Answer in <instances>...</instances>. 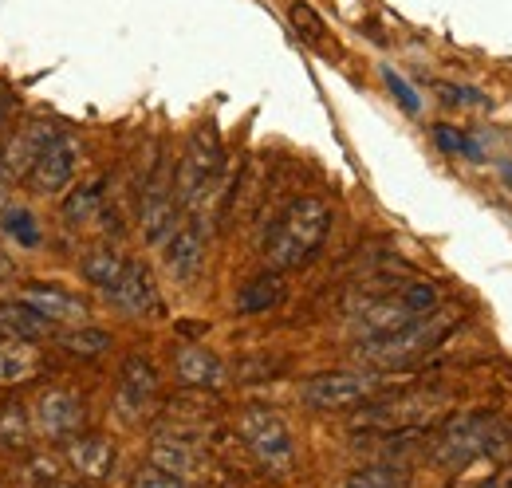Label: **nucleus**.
<instances>
[{
  "label": "nucleus",
  "instance_id": "nucleus-19",
  "mask_svg": "<svg viewBox=\"0 0 512 488\" xmlns=\"http://www.w3.org/2000/svg\"><path fill=\"white\" fill-rule=\"evenodd\" d=\"M150 465L162 469V473H174V477H197V473L205 469V457L193 449L190 441L162 437V441H154V449H150Z\"/></svg>",
  "mask_w": 512,
  "mask_h": 488
},
{
  "label": "nucleus",
  "instance_id": "nucleus-9",
  "mask_svg": "<svg viewBox=\"0 0 512 488\" xmlns=\"http://www.w3.org/2000/svg\"><path fill=\"white\" fill-rule=\"evenodd\" d=\"M75 170H79V142L67 138V134H56L44 146V154L32 162L24 182L32 185V193H60V189L71 185Z\"/></svg>",
  "mask_w": 512,
  "mask_h": 488
},
{
  "label": "nucleus",
  "instance_id": "nucleus-33",
  "mask_svg": "<svg viewBox=\"0 0 512 488\" xmlns=\"http://www.w3.org/2000/svg\"><path fill=\"white\" fill-rule=\"evenodd\" d=\"M292 20H296V28H300L308 40H320L323 36V20L308 8V4H292Z\"/></svg>",
  "mask_w": 512,
  "mask_h": 488
},
{
  "label": "nucleus",
  "instance_id": "nucleus-28",
  "mask_svg": "<svg viewBox=\"0 0 512 488\" xmlns=\"http://www.w3.org/2000/svg\"><path fill=\"white\" fill-rule=\"evenodd\" d=\"M383 79H386V87H390V95L398 99V107H402V111H410V115H418V111H422L418 91H414V87H410L394 67H383Z\"/></svg>",
  "mask_w": 512,
  "mask_h": 488
},
{
  "label": "nucleus",
  "instance_id": "nucleus-20",
  "mask_svg": "<svg viewBox=\"0 0 512 488\" xmlns=\"http://www.w3.org/2000/svg\"><path fill=\"white\" fill-rule=\"evenodd\" d=\"M127 260L130 256L115 252V248H91V252L79 260V272H83V280H87V284H95L99 292H111V288H115V280L123 276Z\"/></svg>",
  "mask_w": 512,
  "mask_h": 488
},
{
  "label": "nucleus",
  "instance_id": "nucleus-17",
  "mask_svg": "<svg viewBox=\"0 0 512 488\" xmlns=\"http://www.w3.org/2000/svg\"><path fill=\"white\" fill-rule=\"evenodd\" d=\"M414 319V311L406 307V300L394 292V296H383V300H375V304H367L359 315H355V331L363 335V339H375V335H390V331H398L402 323H410Z\"/></svg>",
  "mask_w": 512,
  "mask_h": 488
},
{
  "label": "nucleus",
  "instance_id": "nucleus-31",
  "mask_svg": "<svg viewBox=\"0 0 512 488\" xmlns=\"http://www.w3.org/2000/svg\"><path fill=\"white\" fill-rule=\"evenodd\" d=\"M438 91H442V99H446V103H457V107H489V99H485L481 91H473V87H453V83H442Z\"/></svg>",
  "mask_w": 512,
  "mask_h": 488
},
{
  "label": "nucleus",
  "instance_id": "nucleus-26",
  "mask_svg": "<svg viewBox=\"0 0 512 488\" xmlns=\"http://www.w3.org/2000/svg\"><path fill=\"white\" fill-rule=\"evenodd\" d=\"M67 355H79V359H99L107 347H111V335L107 331H95V327H83V331H71L60 339Z\"/></svg>",
  "mask_w": 512,
  "mask_h": 488
},
{
  "label": "nucleus",
  "instance_id": "nucleus-35",
  "mask_svg": "<svg viewBox=\"0 0 512 488\" xmlns=\"http://www.w3.org/2000/svg\"><path fill=\"white\" fill-rule=\"evenodd\" d=\"M44 488H83V485H75V481H48Z\"/></svg>",
  "mask_w": 512,
  "mask_h": 488
},
{
  "label": "nucleus",
  "instance_id": "nucleus-4",
  "mask_svg": "<svg viewBox=\"0 0 512 488\" xmlns=\"http://www.w3.org/2000/svg\"><path fill=\"white\" fill-rule=\"evenodd\" d=\"M383 378L371 370H331V374H316L300 386V402L308 410L320 414H335V410H351L359 402H367L371 394H379Z\"/></svg>",
  "mask_w": 512,
  "mask_h": 488
},
{
  "label": "nucleus",
  "instance_id": "nucleus-10",
  "mask_svg": "<svg viewBox=\"0 0 512 488\" xmlns=\"http://www.w3.org/2000/svg\"><path fill=\"white\" fill-rule=\"evenodd\" d=\"M489 441H493V418L489 414H469V418L449 422V429L438 437V445H434V457L442 465H465L477 453H485Z\"/></svg>",
  "mask_w": 512,
  "mask_h": 488
},
{
  "label": "nucleus",
  "instance_id": "nucleus-32",
  "mask_svg": "<svg viewBox=\"0 0 512 488\" xmlns=\"http://www.w3.org/2000/svg\"><path fill=\"white\" fill-rule=\"evenodd\" d=\"M134 488H186L182 477H174V473H162V469H142L138 477H134Z\"/></svg>",
  "mask_w": 512,
  "mask_h": 488
},
{
  "label": "nucleus",
  "instance_id": "nucleus-36",
  "mask_svg": "<svg viewBox=\"0 0 512 488\" xmlns=\"http://www.w3.org/2000/svg\"><path fill=\"white\" fill-rule=\"evenodd\" d=\"M501 178L512 185V162H501Z\"/></svg>",
  "mask_w": 512,
  "mask_h": 488
},
{
  "label": "nucleus",
  "instance_id": "nucleus-27",
  "mask_svg": "<svg viewBox=\"0 0 512 488\" xmlns=\"http://www.w3.org/2000/svg\"><path fill=\"white\" fill-rule=\"evenodd\" d=\"M434 142H438L446 154H465V158L481 162V146H477V138H469V134L453 130V126H434Z\"/></svg>",
  "mask_w": 512,
  "mask_h": 488
},
{
  "label": "nucleus",
  "instance_id": "nucleus-5",
  "mask_svg": "<svg viewBox=\"0 0 512 488\" xmlns=\"http://www.w3.org/2000/svg\"><path fill=\"white\" fill-rule=\"evenodd\" d=\"M241 437L253 449V457L268 469V473H284L296 461V441L292 429L284 426L280 414H272L268 406H253L241 414Z\"/></svg>",
  "mask_w": 512,
  "mask_h": 488
},
{
  "label": "nucleus",
  "instance_id": "nucleus-2",
  "mask_svg": "<svg viewBox=\"0 0 512 488\" xmlns=\"http://www.w3.org/2000/svg\"><path fill=\"white\" fill-rule=\"evenodd\" d=\"M461 323L457 311H422L414 315L410 323H402L398 331L390 335H375V339H363L359 343V359L379 370H394V366H406L422 355H430L438 343H446V335Z\"/></svg>",
  "mask_w": 512,
  "mask_h": 488
},
{
  "label": "nucleus",
  "instance_id": "nucleus-34",
  "mask_svg": "<svg viewBox=\"0 0 512 488\" xmlns=\"http://www.w3.org/2000/svg\"><path fill=\"white\" fill-rule=\"evenodd\" d=\"M8 111H12V95H8V87H0V126L8 119Z\"/></svg>",
  "mask_w": 512,
  "mask_h": 488
},
{
  "label": "nucleus",
  "instance_id": "nucleus-6",
  "mask_svg": "<svg viewBox=\"0 0 512 488\" xmlns=\"http://www.w3.org/2000/svg\"><path fill=\"white\" fill-rule=\"evenodd\" d=\"M178 193H174V170L170 162H158V170L142 185V201H138V221H142V237L150 244H162L178 229Z\"/></svg>",
  "mask_w": 512,
  "mask_h": 488
},
{
  "label": "nucleus",
  "instance_id": "nucleus-37",
  "mask_svg": "<svg viewBox=\"0 0 512 488\" xmlns=\"http://www.w3.org/2000/svg\"><path fill=\"white\" fill-rule=\"evenodd\" d=\"M8 272H12V268H8V260L0 256V276H8Z\"/></svg>",
  "mask_w": 512,
  "mask_h": 488
},
{
  "label": "nucleus",
  "instance_id": "nucleus-23",
  "mask_svg": "<svg viewBox=\"0 0 512 488\" xmlns=\"http://www.w3.org/2000/svg\"><path fill=\"white\" fill-rule=\"evenodd\" d=\"M103 217V182H87L79 189H71V197L64 201V221L71 229L91 225Z\"/></svg>",
  "mask_w": 512,
  "mask_h": 488
},
{
  "label": "nucleus",
  "instance_id": "nucleus-3",
  "mask_svg": "<svg viewBox=\"0 0 512 488\" xmlns=\"http://www.w3.org/2000/svg\"><path fill=\"white\" fill-rule=\"evenodd\" d=\"M221 170H225V146H221V130L213 122H201L186 142V154L178 162V174H174V193H178V205L182 209H197L213 189L221 182Z\"/></svg>",
  "mask_w": 512,
  "mask_h": 488
},
{
  "label": "nucleus",
  "instance_id": "nucleus-29",
  "mask_svg": "<svg viewBox=\"0 0 512 488\" xmlns=\"http://www.w3.org/2000/svg\"><path fill=\"white\" fill-rule=\"evenodd\" d=\"M398 296L406 300V307H410L414 315H422V311H430V307L438 304V288H434V284H406Z\"/></svg>",
  "mask_w": 512,
  "mask_h": 488
},
{
  "label": "nucleus",
  "instance_id": "nucleus-1",
  "mask_svg": "<svg viewBox=\"0 0 512 488\" xmlns=\"http://www.w3.org/2000/svg\"><path fill=\"white\" fill-rule=\"evenodd\" d=\"M331 229V209L320 197H296L288 201L276 221L268 225L264 244H260V256L268 268L276 272H292V268H304L316 252H320L323 237Z\"/></svg>",
  "mask_w": 512,
  "mask_h": 488
},
{
  "label": "nucleus",
  "instance_id": "nucleus-25",
  "mask_svg": "<svg viewBox=\"0 0 512 488\" xmlns=\"http://www.w3.org/2000/svg\"><path fill=\"white\" fill-rule=\"evenodd\" d=\"M343 488H406V473L398 465H367V469L351 473Z\"/></svg>",
  "mask_w": 512,
  "mask_h": 488
},
{
  "label": "nucleus",
  "instance_id": "nucleus-12",
  "mask_svg": "<svg viewBox=\"0 0 512 488\" xmlns=\"http://www.w3.org/2000/svg\"><path fill=\"white\" fill-rule=\"evenodd\" d=\"M83 398L75 390H64V386H52L36 398V418L32 426L40 429L44 437L60 441V437H75V429L83 426Z\"/></svg>",
  "mask_w": 512,
  "mask_h": 488
},
{
  "label": "nucleus",
  "instance_id": "nucleus-30",
  "mask_svg": "<svg viewBox=\"0 0 512 488\" xmlns=\"http://www.w3.org/2000/svg\"><path fill=\"white\" fill-rule=\"evenodd\" d=\"M8 233L20 244L40 241V233H36V225H32V213H24V209H12V213H8Z\"/></svg>",
  "mask_w": 512,
  "mask_h": 488
},
{
  "label": "nucleus",
  "instance_id": "nucleus-21",
  "mask_svg": "<svg viewBox=\"0 0 512 488\" xmlns=\"http://www.w3.org/2000/svg\"><path fill=\"white\" fill-rule=\"evenodd\" d=\"M40 366V355L32 343H20V339H0V382L4 386H16V382H28Z\"/></svg>",
  "mask_w": 512,
  "mask_h": 488
},
{
  "label": "nucleus",
  "instance_id": "nucleus-13",
  "mask_svg": "<svg viewBox=\"0 0 512 488\" xmlns=\"http://www.w3.org/2000/svg\"><path fill=\"white\" fill-rule=\"evenodd\" d=\"M103 296L119 307L123 315H134V319L154 315V311L162 307L150 268H146V264H138V260H127L123 276H119V280H115V288H111V292H103Z\"/></svg>",
  "mask_w": 512,
  "mask_h": 488
},
{
  "label": "nucleus",
  "instance_id": "nucleus-18",
  "mask_svg": "<svg viewBox=\"0 0 512 488\" xmlns=\"http://www.w3.org/2000/svg\"><path fill=\"white\" fill-rule=\"evenodd\" d=\"M56 323H48L40 311L24 304V300H12V304H0V339H20V343H40L52 335Z\"/></svg>",
  "mask_w": 512,
  "mask_h": 488
},
{
  "label": "nucleus",
  "instance_id": "nucleus-14",
  "mask_svg": "<svg viewBox=\"0 0 512 488\" xmlns=\"http://www.w3.org/2000/svg\"><path fill=\"white\" fill-rule=\"evenodd\" d=\"M174 370H178V382H182V386H193V390H217V386H225V378H229L225 363H221L213 351L197 347V343H182V347L174 351Z\"/></svg>",
  "mask_w": 512,
  "mask_h": 488
},
{
  "label": "nucleus",
  "instance_id": "nucleus-11",
  "mask_svg": "<svg viewBox=\"0 0 512 488\" xmlns=\"http://www.w3.org/2000/svg\"><path fill=\"white\" fill-rule=\"evenodd\" d=\"M162 260L178 284H193L205 268V225L193 217L162 241Z\"/></svg>",
  "mask_w": 512,
  "mask_h": 488
},
{
  "label": "nucleus",
  "instance_id": "nucleus-8",
  "mask_svg": "<svg viewBox=\"0 0 512 488\" xmlns=\"http://www.w3.org/2000/svg\"><path fill=\"white\" fill-rule=\"evenodd\" d=\"M158 398V370L150 359L142 355H130L123 370H119V390H115V406H119V418L123 422H138L150 414Z\"/></svg>",
  "mask_w": 512,
  "mask_h": 488
},
{
  "label": "nucleus",
  "instance_id": "nucleus-15",
  "mask_svg": "<svg viewBox=\"0 0 512 488\" xmlns=\"http://www.w3.org/2000/svg\"><path fill=\"white\" fill-rule=\"evenodd\" d=\"M67 461L83 481H107L115 469V445L103 433H83L67 441Z\"/></svg>",
  "mask_w": 512,
  "mask_h": 488
},
{
  "label": "nucleus",
  "instance_id": "nucleus-24",
  "mask_svg": "<svg viewBox=\"0 0 512 488\" xmlns=\"http://www.w3.org/2000/svg\"><path fill=\"white\" fill-rule=\"evenodd\" d=\"M32 418L20 402H0V449H28L32 445Z\"/></svg>",
  "mask_w": 512,
  "mask_h": 488
},
{
  "label": "nucleus",
  "instance_id": "nucleus-16",
  "mask_svg": "<svg viewBox=\"0 0 512 488\" xmlns=\"http://www.w3.org/2000/svg\"><path fill=\"white\" fill-rule=\"evenodd\" d=\"M20 300L32 311H40L48 323H83L87 319V304L56 284H24Z\"/></svg>",
  "mask_w": 512,
  "mask_h": 488
},
{
  "label": "nucleus",
  "instance_id": "nucleus-22",
  "mask_svg": "<svg viewBox=\"0 0 512 488\" xmlns=\"http://www.w3.org/2000/svg\"><path fill=\"white\" fill-rule=\"evenodd\" d=\"M284 300V280L280 276H256L249 284H241L237 292V315H264Z\"/></svg>",
  "mask_w": 512,
  "mask_h": 488
},
{
  "label": "nucleus",
  "instance_id": "nucleus-7",
  "mask_svg": "<svg viewBox=\"0 0 512 488\" xmlns=\"http://www.w3.org/2000/svg\"><path fill=\"white\" fill-rule=\"evenodd\" d=\"M56 134H60V126H52V122H44V119L24 122V126L0 146V185H12V182H20V178H28L32 162L44 154V146H48ZM0 193H4V189H0Z\"/></svg>",
  "mask_w": 512,
  "mask_h": 488
}]
</instances>
